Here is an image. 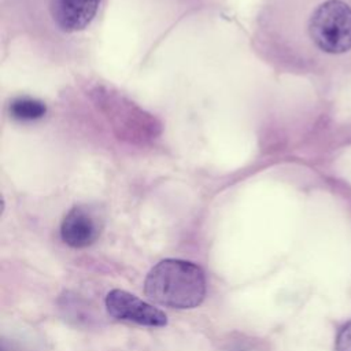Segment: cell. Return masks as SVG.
Instances as JSON below:
<instances>
[{"label":"cell","instance_id":"4","mask_svg":"<svg viewBox=\"0 0 351 351\" xmlns=\"http://www.w3.org/2000/svg\"><path fill=\"white\" fill-rule=\"evenodd\" d=\"M104 303L108 314L115 319L151 328H162L167 325V317L162 310L128 291H110Z\"/></svg>","mask_w":351,"mask_h":351},{"label":"cell","instance_id":"7","mask_svg":"<svg viewBox=\"0 0 351 351\" xmlns=\"http://www.w3.org/2000/svg\"><path fill=\"white\" fill-rule=\"evenodd\" d=\"M336 351H351V321L343 325L337 332Z\"/></svg>","mask_w":351,"mask_h":351},{"label":"cell","instance_id":"1","mask_svg":"<svg viewBox=\"0 0 351 351\" xmlns=\"http://www.w3.org/2000/svg\"><path fill=\"white\" fill-rule=\"evenodd\" d=\"M104 0H3L12 30L49 55L80 49Z\"/></svg>","mask_w":351,"mask_h":351},{"label":"cell","instance_id":"6","mask_svg":"<svg viewBox=\"0 0 351 351\" xmlns=\"http://www.w3.org/2000/svg\"><path fill=\"white\" fill-rule=\"evenodd\" d=\"M45 104L32 97H18L10 104V114L12 115V118L23 122L40 119L45 115Z\"/></svg>","mask_w":351,"mask_h":351},{"label":"cell","instance_id":"5","mask_svg":"<svg viewBox=\"0 0 351 351\" xmlns=\"http://www.w3.org/2000/svg\"><path fill=\"white\" fill-rule=\"evenodd\" d=\"M99 234V221L85 206L73 207L60 223V237L73 248H85L93 244Z\"/></svg>","mask_w":351,"mask_h":351},{"label":"cell","instance_id":"3","mask_svg":"<svg viewBox=\"0 0 351 351\" xmlns=\"http://www.w3.org/2000/svg\"><path fill=\"white\" fill-rule=\"evenodd\" d=\"M306 29L317 49L344 53L351 49V7L341 0H325L311 11Z\"/></svg>","mask_w":351,"mask_h":351},{"label":"cell","instance_id":"2","mask_svg":"<svg viewBox=\"0 0 351 351\" xmlns=\"http://www.w3.org/2000/svg\"><path fill=\"white\" fill-rule=\"evenodd\" d=\"M206 276L200 266L184 259H163L147 274L145 295L170 308L197 307L206 296Z\"/></svg>","mask_w":351,"mask_h":351}]
</instances>
